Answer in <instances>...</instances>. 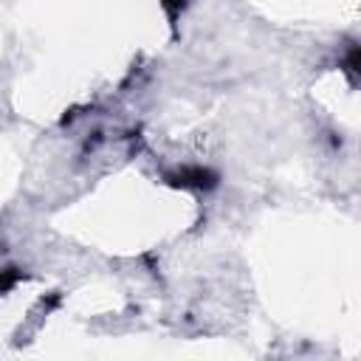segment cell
<instances>
[{
  "label": "cell",
  "instance_id": "obj_4",
  "mask_svg": "<svg viewBox=\"0 0 361 361\" xmlns=\"http://www.w3.org/2000/svg\"><path fill=\"white\" fill-rule=\"evenodd\" d=\"M347 71L353 73V82H355V73H358V48L350 51V59H347Z\"/></svg>",
  "mask_w": 361,
  "mask_h": 361
},
{
  "label": "cell",
  "instance_id": "obj_1",
  "mask_svg": "<svg viewBox=\"0 0 361 361\" xmlns=\"http://www.w3.org/2000/svg\"><path fill=\"white\" fill-rule=\"evenodd\" d=\"M166 183L175 189H214L217 172H212L206 166H183V169L166 175Z\"/></svg>",
  "mask_w": 361,
  "mask_h": 361
},
{
  "label": "cell",
  "instance_id": "obj_3",
  "mask_svg": "<svg viewBox=\"0 0 361 361\" xmlns=\"http://www.w3.org/2000/svg\"><path fill=\"white\" fill-rule=\"evenodd\" d=\"M161 6H164V11H166V17H169V23H172V28H175V20H178V14L183 11V6H186V0H161Z\"/></svg>",
  "mask_w": 361,
  "mask_h": 361
},
{
  "label": "cell",
  "instance_id": "obj_2",
  "mask_svg": "<svg viewBox=\"0 0 361 361\" xmlns=\"http://www.w3.org/2000/svg\"><path fill=\"white\" fill-rule=\"evenodd\" d=\"M23 276H25V274H23L20 268H6V271H0V293H8Z\"/></svg>",
  "mask_w": 361,
  "mask_h": 361
}]
</instances>
